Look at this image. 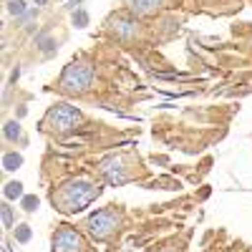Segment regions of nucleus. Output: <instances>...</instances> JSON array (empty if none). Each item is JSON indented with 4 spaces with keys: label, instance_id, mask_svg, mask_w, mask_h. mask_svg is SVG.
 I'll return each instance as SVG.
<instances>
[{
    "label": "nucleus",
    "instance_id": "15",
    "mask_svg": "<svg viewBox=\"0 0 252 252\" xmlns=\"http://www.w3.org/2000/svg\"><path fill=\"white\" fill-rule=\"evenodd\" d=\"M3 224H5V227L13 224V215H10V207H8V204H3Z\"/></svg>",
    "mask_w": 252,
    "mask_h": 252
},
{
    "label": "nucleus",
    "instance_id": "6",
    "mask_svg": "<svg viewBox=\"0 0 252 252\" xmlns=\"http://www.w3.org/2000/svg\"><path fill=\"white\" fill-rule=\"evenodd\" d=\"M101 174L106 177L114 187H119V184H124L126 182V169L121 166V159H106L103 161V166H101Z\"/></svg>",
    "mask_w": 252,
    "mask_h": 252
},
{
    "label": "nucleus",
    "instance_id": "7",
    "mask_svg": "<svg viewBox=\"0 0 252 252\" xmlns=\"http://www.w3.org/2000/svg\"><path fill=\"white\" fill-rule=\"evenodd\" d=\"M161 5H164V0H131V10L139 13V15H146V13H152Z\"/></svg>",
    "mask_w": 252,
    "mask_h": 252
},
{
    "label": "nucleus",
    "instance_id": "13",
    "mask_svg": "<svg viewBox=\"0 0 252 252\" xmlns=\"http://www.w3.org/2000/svg\"><path fill=\"white\" fill-rule=\"evenodd\" d=\"M15 237H18L20 242H28V240H31V227H26V224L18 227V229H15Z\"/></svg>",
    "mask_w": 252,
    "mask_h": 252
},
{
    "label": "nucleus",
    "instance_id": "12",
    "mask_svg": "<svg viewBox=\"0 0 252 252\" xmlns=\"http://www.w3.org/2000/svg\"><path fill=\"white\" fill-rule=\"evenodd\" d=\"M116 26H119L121 35H131L134 33V23H129V20H116Z\"/></svg>",
    "mask_w": 252,
    "mask_h": 252
},
{
    "label": "nucleus",
    "instance_id": "14",
    "mask_svg": "<svg viewBox=\"0 0 252 252\" xmlns=\"http://www.w3.org/2000/svg\"><path fill=\"white\" fill-rule=\"evenodd\" d=\"M73 23H76L78 28H83V26H86V23H89V15H86V13H83V10H78V13H73Z\"/></svg>",
    "mask_w": 252,
    "mask_h": 252
},
{
    "label": "nucleus",
    "instance_id": "1",
    "mask_svg": "<svg viewBox=\"0 0 252 252\" xmlns=\"http://www.w3.org/2000/svg\"><path fill=\"white\" fill-rule=\"evenodd\" d=\"M98 194H101L98 184H94L86 177H78V179L66 182L58 192H53L51 202H53V207L58 209V212L71 215V212H81V209H86Z\"/></svg>",
    "mask_w": 252,
    "mask_h": 252
},
{
    "label": "nucleus",
    "instance_id": "9",
    "mask_svg": "<svg viewBox=\"0 0 252 252\" xmlns=\"http://www.w3.org/2000/svg\"><path fill=\"white\" fill-rule=\"evenodd\" d=\"M3 164H5V169H18V166L23 164V157L20 154H5Z\"/></svg>",
    "mask_w": 252,
    "mask_h": 252
},
{
    "label": "nucleus",
    "instance_id": "5",
    "mask_svg": "<svg viewBox=\"0 0 252 252\" xmlns=\"http://www.w3.org/2000/svg\"><path fill=\"white\" fill-rule=\"evenodd\" d=\"M53 252H83V237L73 227H61L53 235Z\"/></svg>",
    "mask_w": 252,
    "mask_h": 252
},
{
    "label": "nucleus",
    "instance_id": "4",
    "mask_svg": "<svg viewBox=\"0 0 252 252\" xmlns=\"http://www.w3.org/2000/svg\"><path fill=\"white\" fill-rule=\"evenodd\" d=\"M119 222H121V217L116 215V209L106 207V209H98V212H94V215L89 217L86 227H89V232H91L96 240H106V237H111V235L116 232Z\"/></svg>",
    "mask_w": 252,
    "mask_h": 252
},
{
    "label": "nucleus",
    "instance_id": "18",
    "mask_svg": "<svg viewBox=\"0 0 252 252\" xmlns=\"http://www.w3.org/2000/svg\"><path fill=\"white\" fill-rule=\"evenodd\" d=\"M3 252H10V250H8V247H3Z\"/></svg>",
    "mask_w": 252,
    "mask_h": 252
},
{
    "label": "nucleus",
    "instance_id": "3",
    "mask_svg": "<svg viewBox=\"0 0 252 252\" xmlns=\"http://www.w3.org/2000/svg\"><path fill=\"white\" fill-rule=\"evenodd\" d=\"M91 78H94V68L89 63H71L61 76V89L66 94H83L91 86Z\"/></svg>",
    "mask_w": 252,
    "mask_h": 252
},
{
    "label": "nucleus",
    "instance_id": "17",
    "mask_svg": "<svg viewBox=\"0 0 252 252\" xmlns=\"http://www.w3.org/2000/svg\"><path fill=\"white\" fill-rule=\"evenodd\" d=\"M33 3H35V5H46V3H48V0H33Z\"/></svg>",
    "mask_w": 252,
    "mask_h": 252
},
{
    "label": "nucleus",
    "instance_id": "11",
    "mask_svg": "<svg viewBox=\"0 0 252 252\" xmlns=\"http://www.w3.org/2000/svg\"><path fill=\"white\" fill-rule=\"evenodd\" d=\"M8 10H10L13 15H23V13H26L23 0H8Z\"/></svg>",
    "mask_w": 252,
    "mask_h": 252
},
{
    "label": "nucleus",
    "instance_id": "2",
    "mask_svg": "<svg viewBox=\"0 0 252 252\" xmlns=\"http://www.w3.org/2000/svg\"><path fill=\"white\" fill-rule=\"evenodd\" d=\"M81 124V111L68 106V103H58V106H53L46 119H43V129L46 131H53V134H66L71 129H76V126Z\"/></svg>",
    "mask_w": 252,
    "mask_h": 252
},
{
    "label": "nucleus",
    "instance_id": "16",
    "mask_svg": "<svg viewBox=\"0 0 252 252\" xmlns=\"http://www.w3.org/2000/svg\"><path fill=\"white\" fill-rule=\"evenodd\" d=\"M23 207L28 209V212H33V209L38 207V199L35 197H23Z\"/></svg>",
    "mask_w": 252,
    "mask_h": 252
},
{
    "label": "nucleus",
    "instance_id": "8",
    "mask_svg": "<svg viewBox=\"0 0 252 252\" xmlns=\"http://www.w3.org/2000/svg\"><path fill=\"white\" fill-rule=\"evenodd\" d=\"M5 197H8V199L23 197V184H20V182H10V184H5Z\"/></svg>",
    "mask_w": 252,
    "mask_h": 252
},
{
    "label": "nucleus",
    "instance_id": "10",
    "mask_svg": "<svg viewBox=\"0 0 252 252\" xmlns=\"http://www.w3.org/2000/svg\"><path fill=\"white\" fill-rule=\"evenodd\" d=\"M18 136H20V126H18L15 121H8V124H5V139L15 141Z\"/></svg>",
    "mask_w": 252,
    "mask_h": 252
}]
</instances>
